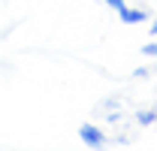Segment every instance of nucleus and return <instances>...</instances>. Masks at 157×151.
I'll return each instance as SVG.
<instances>
[{"label": "nucleus", "instance_id": "obj_2", "mask_svg": "<svg viewBox=\"0 0 157 151\" xmlns=\"http://www.w3.org/2000/svg\"><path fill=\"white\" fill-rule=\"evenodd\" d=\"M118 18L124 21L127 27H130V24H142V21H148V9H133V6H124V9L118 12Z\"/></svg>", "mask_w": 157, "mask_h": 151}, {"label": "nucleus", "instance_id": "obj_6", "mask_svg": "<svg viewBox=\"0 0 157 151\" xmlns=\"http://www.w3.org/2000/svg\"><path fill=\"white\" fill-rule=\"evenodd\" d=\"M133 76H136V79H145V76H148V70H145V67H139V70H133Z\"/></svg>", "mask_w": 157, "mask_h": 151}, {"label": "nucleus", "instance_id": "obj_4", "mask_svg": "<svg viewBox=\"0 0 157 151\" xmlns=\"http://www.w3.org/2000/svg\"><path fill=\"white\" fill-rule=\"evenodd\" d=\"M142 55H145V57H157V42H148V45H142Z\"/></svg>", "mask_w": 157, "mask_h": 151}, {"label": "nucleus", "instance_id": "obj_5", "mask_svg": "<svg viewBox=\"0 0 157 151\" xmlns=\"http://www.w3.org/2000/svg\"><path fill=\"white\" fill-rule=\"evenodd\" d=\"M103 3H106V6H109V9H115V12H121V9H124V6H127V3H124V0H103Z\"/></svg>", "mask_w": 157, "mask_h": 151}, {"label": "nucleus", "instance_id": "obj_7", "mask_svg": "<svg viewBox=\"0 0 157 151\" xmlns=\"http://www.w3.org/2000/svg\"><path fill=\"white\" fill-rule=\"evenodd\" d=\"M148 33H151V37H157V18L151 21V30H148Z\"/></svg>", "mask_w": 157, "mask_h": 151}, {"label": "nucleus", "instance_id": "obj_3", "mask_svg": "<svg viewBox=\"0 0 157 151\" xmlns=\"http://www.w3.org/2000/svg\"><path fill=\"white\" fill-rule=\"evenodd\" d=\"M136 121L142 124V127H151V124L157 121V109H139V112H136Z\"/></svg>", "mask_w": 157, "mask_h": 151}, {"label": "nucleus", "instance_id": "obj_1", "mask_svg": "<svg viewBox=\"0 0 157 151\" xmlns=\"http://www.w3.org/2000/svg\"><path fill=\"white\" fill-rule=\"evenodd\" d=\"M78 139H82L85 145H91V148H103V145H106V133L100 130L97 124H82V127H78Z\"/></svg>", "mask_w": 157, "mask_h": 151}]
</instances>
